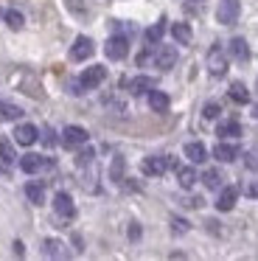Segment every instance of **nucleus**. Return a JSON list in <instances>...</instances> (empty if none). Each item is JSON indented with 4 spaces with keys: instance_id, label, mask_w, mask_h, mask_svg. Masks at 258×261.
Here are the masks:
<instances>
[{
    "instance_id": "2",
    "label": "nucleus",
    "mask_w": 258,
    "mask_h": 261,
    "mask_svg": "<svg viewBox=\"0 0 258 261\" xmlns=\"http://www.w3.org/2000/svg\"><path fill=\"white\" fill-rule=\"evenodd\" d=\"M241 14V6H239V0H219V6H216V20L222 25H233L236 20H239Z\"/></svg>"
},
{
    "instance_id": "17",
    "label": "nucleus",
    "mask_w": 258,
    "mask_h": 261,
    "mask_svg": "<svg viewBox=\"0 0 258 261\" xmlns=\"http://www.w3.org/2000/svg\"><path fill=\"white\" fill-rule=\"evenodd\" d=\"M171 37L179 42V45H188V42L194 40V31H191L188 23H174L171 25Z\"/></svg>"
},
{
    "instance_id": "1",
    "label": "nucleus",
    "mask_w": 258,
    "mask_h": 261,
    "mask_svg": "<svg viewBox=\"0 0 258 261\" xmlns=\"http://www.w3.org/2000/svg\"><path fill=\"white\" fill-rule=\"evenodd\" d=\"M104 79H107V68H104V65H90V68H84L82 76L70 85V93H76V96H79V93H84V90H93V87H98Z\"/></svg>"
},
{
    "instance_id": "38",
    "label": "nucleus",
    "mask_w": 258,
    "mask_h": 261,
    "mask_svg": "<svg viewBox=\"0 0 258 261\" xmlns=\"http://www.w3.org/2000/svg\"><path fill=\"white\" fill-rule=\"evenodd\" d=\"M194 3H196V0H194Z\"/></svg>"
},
{
    "instance_id": "16",
    "label": "nucleus",
    "mask_w": 258,
    "mask_h": 261,
    "mask_svg": "<svg viewBox=\"0 0 258 261\" xmlns=\"http://www.w3.org/2000/svg\"><path fill=\"white\" fill-rule=\"evenodd\" d=\"M157 87V82L151 79V76H135L132 82H129V90L135 93V96H140V93H149V90H154Z\"/></svg>"
},
{
    "instance_id": "21",
    "label": "nucleus",
    "mask_w": 258,
    "mask_h": 261,
    "mask_svg": "<svg viewBox=\"0 0 258 261\" xmlns=\"http://www.w3.org/2000/svg\"><path fill=\"white\" fill-rule=\"evenodd\" d=\"M163 34H166V20H160V23H154L151 29H146V42H149V45H160Z\"/></svg>"
},
{
    "instance_id": "22",
    "label": "nucleus",
    "mask_w": 258,
    "mask_h": 261,
    "mask_svg": "<svg viewBox=\"0 0 258 261\" xmlns=\"http://www.w3.org/2000/svg\"><path fill=\"white\" fill-rule=\"evenodd\" d=\"M22 115V110L11 101H0V121H17Z\"/></svg>"
},
{
    "instance_id": "30",
    "label": "nucleus",
    "mask_w": 258,
    "mask_h": 261,
    "mask_svg": "<svg viewBox=\"0 0 258 261\" xmlns=\"http://www.w3.org/2000/svg\"><path fill=\"white\" fill-rule=\"evenodd\" d=\"M93 158H95V154H93V149H84V152L79 154V163L84 166V163H90V160H93Z\"/></svg>"
},
{
    "instance_id": "26",
    "label": "nucleus",
    "mask_w": 258,
    "mask_h": 261,
    "mask_svg": "<svg viewBox=\"0 0 258 261\" xmlns=\"http://www.w3.org/2000/svg\"><path fill=\"white\" fill-rule=\"evenodd\" d=\"M0 160H3L6 166H11V163L17 160V154H14V146H11V141H6V138L0 141Z\"/></svg>"
},
{
    "instance_id": "32",
    "label": "nucleus",
    "mask_w": 258,
    "mask_h": 261,
    "mask_svg": "<svg viewBox=\"0 0 258 261\" xmlns=\"http://www.w3.org/2000/svg\"><path fill=\"white\" fill-rule=\"evenodd\" d=\"M247 166H250V169H258V152L247 154Z\"/></svg>"
},
{
    "instance_id": "11",
    "label": "nucleus",
    "mask_w": 258,
    "mask_h": 261,
    "mask_svg": "<svg viewBox=\"0 0 258 261\" xmlns=\"http://www.w3.org/2000/svg\"><path fill=\"white\" fill-rule=\"evenodd\" d=\"M227 54H230L233 59H239V62H247V59H250V45H247V40L236 37V40H230Z\"/></svg>"
},
{
    "instance_id": "10",
    "label": "nucleus",
    "mask_w": 258,
    "mask_h": 261,
    "mask_svg": "<svg viewBox=\"0 0 258 261\" xmlns=\"http://www.w3.org/2000/svg\"><path fill=\"white\" fill-rule=\"evenodd\" d=\"M14 141L20 143V146H31V143L39 141V129L34 124H20L14 129Z\"/></svg>"
},
{
    "instance_id": "31",
    "label": "nucleus",
    "mask_w": 258,
    "mask_h": 261,
    "mask_svg": "<svg viewBox=\"0 0 258 261\" xmlns=\"http://www.w3.org/2000/svg\"><path fill=\"white\" fill-rule=\"evenodd\" d=\"M174 230H177V233H185V230H188V222H183V219H177V216H174Z\"/></svg>"
},
{
    "instance_id": "5",
    "label": "nucleus",
    "mask_w": 258,
    "mask_h": 261,
    "mask_svg": "<svg viewBox=\"0 0 258 261\" xmlns=\"http://www.w3.org/2000/svg\"><path fill=\"white\" fill-rule=\"evenodd\" d=\"M54 211L62 216V219H73L76 216V205H73V197L67 191H59L54 197Z\"/></svg>"
},
{
    "instance_id": "9",
    "label": "nucleus",
    "mask_w": 258,
    "mask_h": 261,
    "mask_svg": "<svg viewBox=\"0 0 258 261\" xmlns=\"http://www.w3.org/2000/svg\"><path fill=\"white\" fill-rule=\"evenodd\" d=\"M168 166H171L168 158H146L143 163H140V169H143V174H149V177H160V174L168 171Z\"/></svg>"
},
{
    "instance_id": "34",
    "label": "nucleus",
    "mask_w": 258,
    "mask_h": 261,
    "mask_svg": "<svg viewBox=\"0 0 258 261\" xmlns=\"http://www.w3.org/2000/svg\"><path fill=\"white\" fill-rule=\"evenodd\" d=\"M42 141H45V146H54V132H50V129H45Z\"/></svg>"
},
{
    "instance_id": "24",
    "label": "nucleus",
    "mask_w": 258,
    "mask_h": 261,
    "mask_svg": "<svg viewBox=\"0 0 258 261\" xmlns=\"http://www.w3.org/2000/svg\"><path fill=\"white\" fill-rule=\"evenodd\" d=\"M177 180L183 188H191L196 182V171L191 169V166H183V169H177Z\"/></svg>"
},
{
    "instance_id": "19",
    "label": "nucleus",
    "mask_w": 258,
    "mask_h": 261,
    "mask_svg": "<svg viewBox=\"0 0 258 261\" xmlns=\"http://www.w3.org/2000/svg\"><path fill=\"white\" fill-rule=\"evenodd\" d=\"M42 163L45 160L39 158V154H22L20 158V169L25 171V174H37V171L42 169Z\"/></svg>"
},
{
    "instance_id": "15",
    "label": "nucleus",
    "mask_w": 258,
    "mask_h": 261,
    "mask_svg": "<svg viewBox=\"0 0 258 261\" xmlns=\"http://www.w3.org/2000/svg\"><path fill=\"white\" fill-rule=\"evenodd\" d=\"M236 199H239V191H236L233 186H227V188H222V194H219L216 208H219V211H233Z\"/></svg>"
},
{
    "instance_id": "37",
    "label": "nucleus",
    "mask_w": 258,
    "mask_h": 261,
    "mask_svg": "<svg viewBox=\"0 0 258 261\" xmlns=\"http://www.w3.org/2000/svg\"><path fill=\"white\" fill-rule=\"evenodd\" d=\"M252 113H255V118H258V104H255V110H252Z\"/></svg>"
},
{
    "instance_id": "33",
    "label": "nucleus",
    "mask_w": 258,
    "mask_h": 261,
    "mask_svg": "<svg viewBox=\"0 0 258 261\" xmlns=\"http://www.w3.org/2000/svg\"><path fill=\"white\" fill-rule=\"evenodd\" d=\"M247 194H250V197H255V199H258V180H255V182H250V186H247Z\"/></svg>"
},
{
    "instance_id": "3",
    "label": "nucleus",
    "mask_w": 258,
    "mask_h": 261,
    "mask_svg": "<svg viewBox=\"0 0 258 261\" xmlns=\"http://www.w3.org/2000/svg\"><path fill=\"white\" fill-rule=\"evenodd\" d=\"M104 54L112 59V62H121V59L129 54L126 37H110V40H107V45H104Z\"/></svg>"
},
{
    "instance_id": "18",
    "label": "nucleus",
    "mask_w": 258,
    "mask_h": 261,
    "mask_svg": "<svg viewBox=\"0 0 258 261\" xmlns=\"http://www.w3.org/2000/svg\"><path fill=\"white\" fill-rule=\"evenodd\" d=\"M168 104L171 101H168V96L163 90H149V107L154 110V113H166Z\"/></svg>"
},
{
    "instance_id": "20",
    "label": "nucleus",
    "mask_w": 258,
    "mask_h": 261,
    "mask_svg": "<svg viewBox=\"0 0 258 261\" xmlns=\"http://www.w3.org/2000/svg\"><path fill=\"white\" fill-rule=\"evenodd\" d=\"M25 197L31 199L34 205H42L45 202V186H42V182H28V186H25Z\"/></svg>"
},
{
    "instance_id": "14",
    "label": "nucleus",
    "mask_w": 258,
    "mask_h": 261,
    "mask_svg": "<svg viewBox=\"0 0 258 261\" xmlns=\"http://www.w3.org/2000/svg\"><path fill=\"white\" fill-rule=\"evenodd\" d=\"M42 255H48V258H65L67 250H65V244H62L59 239H45L42 242Z\"/></svg>"
},
{
    "instance_id": "23",
    "label": "nucleus",
    "mask_w": 258,
    "mask_h": 261,
    "mask_svg": "<svg viewBox=\"0 0 258 261\" xmlns=\"http://www.w3.org/2000/svg\"><path fill=\"white\" fill-rule=\"evenodd\" d=\"M216 135H222V138H239L241 135V124H239V121H224V124H219Z\"/></svg>"
},
{
    "instance_id": "28",
    "label": "nucleus",
    "mask_w": 258,
    "mask_h": 261,
    "mask_svg": "<svg viewBox=\"0 0 258 261\" xmlns=\"http://www.w3.org/2000/svg\"><path fill=\"white\" fill-rule=\"evenodd\" d=\"M202 182H205L208 188H219L222 186V174H219L216 169H208L205 174H202Z\"/></svg>"
},
{
    "instance_id": "36",
    "label": "nucleus",
    "mask_w": 258,
    "mask_h": 261,
    "mask_svg": "<svg viewBox=\"0 0 258 261\" xmlns=\"http://www.w3.org/2000/svg\"><path fill=\"white\" fill-rule=\"evenodd\" d=\"M14 253H17V255H22V253H25V247H22V242H14Z\"/></svg>"
},
{
    "instance_id": "12",
    "label": "nucleus",
    "mask_w": 258,
    "mask_h": 261,
    "mask_svg": "<svg viewBox=\"0 0 258 261\" xmlns=\"http://www.w3.org/2000/svg\"><path fill=\"white\" fill-rule=\"evenodd\" d=\"M185 158H188L191 163H205V160H208V149H205V143H199V141L185 143Z\"/></svg>"
},
{
    "instance_id": "8",
    "label": "nucleus",
    "mask_w": 258,
    "mask_h": 261,
    "mask_svg": "<svg viewBox=\"0 0 258 261\" xmlns=\"http://www.w3.org/2000/svg\"><path fill=\"white\" fill-rule=\"evenodd\" d=\"M208 70H211L213 76H224V70H227V57H224L222 48H211V51H208Z\"/></svg>"
},
{
    "instance_id": "25",
    "label": "nucleus",
    "mask_w": 258,
    "mask_h": 261,
    "mask_svg": "<svg viewBox=\"0 0 258 261\" xmlns=\"http://www.w3.org/2000/svg\"><path fill=\"white\" fill-rule=\"evenodd\" d=\"M230 98H233L236 104H247L250 101V93H247V87L241 85V82H236V85L230 87Z\"/></svg>"
},
{
    "instance_id": "13",
    "label": "nucleus",
    "mask_w": 258,
    "mask_h": 261,
    "mask_svg": "<svg viewBox=\"0 0 258 261\" xmlns=\"http://www.w3.org/2000/svg\"><path fill=\"white\" fill-rule=\"evenodd\" d=\"M213 158L222 160V163H230V160L239 158V146L236 143H216L213 146Z\"/></svg>"
},
{
    "instance_id": "6",
    "label": "nucleus",
    "mask_w": 258,
    "mask_h": 261,
    "mask_svg": "<svg viewBox=\"0 0 258 261\" xmlns=\"http://www.w3.org/2000/svg\"><path fill=\"white\" fill-rule=\"evenodd\" d=\"M87 129L84 126H76V124H70V126H65V132H62V143L65 146H82V143H87Z\"/></svg>"
},
{
    "instance_id": "35",
    "label": "nucleus",
    "mask_w": 258,
    "mask_h": 261,
    "mask_svg": "<svg viewBox=\"0 0 258 261\" xmlns=\"http://www.w3.org/2000/svg\"><path fill=\"white\" fill-rule=\"evenodd\" d=\"M138 236H140V227L132 225V227H129V239H138Z\"/></svg>"
},
{
    "instance_id": "4",
    "label": "nucleus",
    "mask_w": 258,
    "mask_h": 261,
    "mask_svg": "<svg viewBox=\"0 0 258 261\" xmlns=\"http://www.w3.org/2000/svg\"><path fill=\"white\" fill-rule=\"evenodd\" d=\"M93 51H95V45H93L90 37H76V42H73V48H70V59L73 62H84V59L93 57Z\"/></svg>"
},
{
    "instance_id": "27",
    "label": "nucleus",
    "mask_w": 258,
    "mask_h": 261,
    "mask_svg": "<svg viewBox=\"0 0 258 261\" xmlns=\"http://www.w3.org/2000/svg\"><path fill=\"white\" fill-rule=\"evenodd\" d=\"M6 17V23H9V29H14V31H20L22 29V23H25V20H22V14L20 12H14V9H9V12L3 14Z\"/></svg>"
},
{
    "instance_id": "29",
    "label": "nucleus",
    "mask_w": 258,
    "mask_h": 261,
    "mask_svg": "<svg viewBox=\"0 0 258 261\" xmlns=\"http://www.w3.org/2000/svg\"><path fill=\"white\" fill-rule=\"evenodd\" d=\"M202 115H205L208 121H211V118H219V104H216V101H208L205 107H202Z\"/></svg>"
},
{
    "instance_id": "7",
    "label": "nucleus",
    "mask_w": 258,
    "mask_h": 261,
    "mask_svg": "<svg viewBox=\"0 0 258 261\" xmlns=\"http://www.w3.org/2000/svg\"><path fill=\"white\" fill-rule=\"evenodd\" d=\"M154 65L160 70H171L174 65H177V48L174 45H160L154 54Z\"/></svg>"
}]
</instances>
